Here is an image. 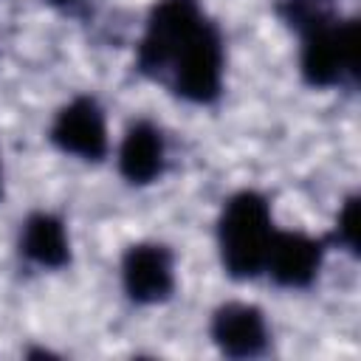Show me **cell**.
Masks as SVG:
<instances>
[{"label": "cell", "instance_id": "cell-1", "mask_svg": "<svg viewBox=\"0 0 361 361\" xmlns=\"http://www.w3.org/2000/svg\"><path fill=\"white\" fill-rule=\"evenodd\" d=\"M226 34L203 0H155L135 42L133 71L172 99L214 107L226 93Z\"/></svg>", "mask_w": 361, "mask_h": 361}, {"label": "cell", "instance_id": "cell-2", "mask_svg": "<svg viewBox=\"0 0 361 361\" xmlns=\"http://www.w3.org/2000/svg\"><path fill=\"white\" fill-rule=\"evenodd\" d=\"M276 228L274 203L262 189L243 186L231 192L214 220V243L223 274L231 282L259 279Z\"/></svg>", "mask_w": 361, "mask_h": 361}, {"label": "cell", "instance_id": "cell-3", "mask_svg": "<svg viewBox=\"0 0 361 361\" xmlns=\"http://www.w3.org/2000/svg\"><path fill=\"white\" fill-rule=\"evenodd\" d=\"M299 79L310 90H338L358 85V17L341 11L296 31Z\"/></svg>", "mask_w": 361, "mask_h": 361}, {"label": "cell", "instance_id": "cell-4", "mask_svg": "<svg viewBox=\"0 0 361 361\" xmlns=\"http://www.w3.org/2000/svg\"><path fill=\"white\" fill-rule=\"evenodd\" d=\"M121 293L135 307L166 305L178 290V257L161 240H135L118 257Z\"/></svg>", "mask_w": 361, "mask_h": 361}, {"label": "cell", "instance_id": "cell-5", "mask_svg": "<svg viewBox=\"0 0 361 361\" xmlns=\"http://www.w3.org/2000/svg\"><path fill=\"white\" fill-rule=\"evenodd\" d=\"M48 144L82 164H104L110 158L107 113L93 93H76L56 107L48 124Z\"/></svg>", "mask_w": 361, "mask_h": 361}, {"label": "cell", "instance_id": "cell-6", "mask_svg": "<svg viewBox=\"0 0 361 361\" xmlns=\"http://www.w3.org/2000/svg\"><path fill=\"white\" fill-rule=\"evenodd\" d=\"M209 341L223 358L248 361L271 353V324L259 305L245 299L220 302L209 316Z\"/></svg>", "mask_w": 361, "mask_h": 361}, {"label": "cell", "instance_id": "cell-7", "mask_svg": "<svg viewBox=\"0 0 361 361\" xmlns=\"http://www.w3.org/2000/svg\"><path fill=\"white\" fill-rule=\"evenodd\" d=\"M330 243L327 237H316L296 228H276L262 276L279 290H310L324 268Z\"/></svg>", "mask_w": 361, "mask_h": 361}, {"label": "cell", "instance_id": "cell-8", "mask_svg": "<svg viewBox=\"0 0 361 361\" xmlns=\"http://www.w3.org/2000/svg\"><path fill=\"white\" fill-rule=\"evenodd\" d=\"M169 166L166 133L158 121L138 116L133 118L116 147V172L127 186L144 189L158 183Z\"/></svg>", "mask_w": 361, "mask_h": 361}, {"label": "cell", "instance_id": "cell-9", "mask_svg": "<svg viewBox=\"0 0 361 361\" xmlns=\"http://www.w3.org/2000/svg\"><path fill=\"white\" fill-rule=\"evenodd\" d=\"M17 254L25 265L39 271H62L73 262L71 231L62 214L31 209L17 228Z\"/></svg>", "mask_w": 361, "mask_h": 361}, {"label": "cell", "instance_id": "cell-10", "mask_svg": "<svg viewBox=\"0 0 361 361\" xmlns=\"http://www.w3.org/2000/svg\"><path fill=\"white\" fill-rule=\"evenodd\" d=\"M358 212H361V195L358 192H350L338 212H336V223H333V231L324 234L330 248H338L344 254H350L353 259L361 257V248H358Z\"/></svg>", "mask_w": 361, "mask_h": 361}, {"label": "cell", "instance_id": "cell-11", "mask_svg": "<svg viewBox=\"0 0 361 361\" xmlns=\"http://www.w3.org/2000/svg\"><path fill=\"white\" fill-rule=\"evenodd\" d=\"M338 0H274V14L282 20L285 28L293 34L316 20L338 14Z\"/></svg>", "mask_w": 361, "mask_h": 361}, {"label": "cell", "instance_id": "cell-12", "mask_svg": "<svg viewBox=\"0 0 361 361\" xmlns=\"http://www.w3.org/2000/svg\"><path fill=\"white\" fill-rule=\"evenodd\" d=\"M51 8L71 14V17H85L87 14V0H45Z\"/></svg>", "mask_w": 361, "mask_h": 361}, {"label": "cell", "instance_id": "cell-13", "mask_svg": "<svg viewBox=\"0 0 361 361\" xmlns=\"http://www.w3.org/2000/svg\"><path fill=\"white\" fill-rule=\"evenodd\" d=\"M0 200H3V161H0Z\"/></svg>", "mask_w": 361, "mask_h": 361}]
</instances>
